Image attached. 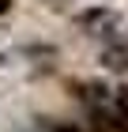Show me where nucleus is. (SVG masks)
Listing matches in <instances>:
<instances>
[{
    "label": "nucleus",
    "mask_w": 128,
    "mask_h": 132,
    "mask_svg": "<svg viewBox=\"0 0 128 132\" xmlns=\"http://www.w3.org/2000/svg\"><path fill=\"white\" fill-rule=\"evenodd\" d=\"M102 64L113 72H128V38H117L102 49Z\"/></svg>",
    "instance_id": "obj_2"
},
{
    "label": "nucleus",
    "mask_w": 128,
    "mask_h": 132,
    "mask_svg": "<svg viewBox=\"0 0 128 132\" xmlns=\"http://www.w3.org/2000/svg\"><path fill=\"white\" fill-rule=\"evenodd\" d=\"M79 23H83L94 38H109V34L117 30V15H113V11H106V8H90V11H83V15H79Z\"/></svg>",
    "instance_id": "obj_1"
},
{
    "label": "nucleus",
    "mask_w": 128,
    "mask_h": 132,
    "mask_svg": "<svg viewBox=\"0 0 128 132\" xmlns=\"http://www.w3.org/2000/svg\"><path fill=\"white\" fill-rule=\"evenodd\" d=\"M45 132H87V128H79V125H68V121H60V125H49Z\"/></svg>",
    "instance_id": "obj_3"
}]
</instances>
